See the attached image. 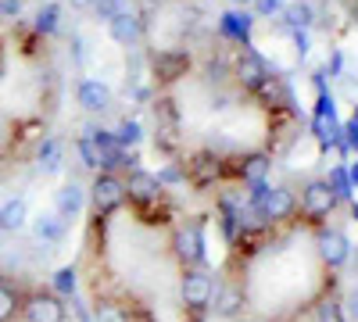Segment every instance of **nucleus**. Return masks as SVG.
Instances as JSON below:
<instances>
[{
	"instance_id": "nucleus-2",
	"label": "nucleus",
	"mask_w": 358,
	"mask_h": 322,
	"mask_svg": "<svg viewBox=\"0 0 358 322\" xmlns=\"http://www.w3.org/2000/svg\"><path fill=\"white\" fill-rule=\"evenodd\" d=\"M337 208V193L330 190V183H308L305 193H301V212L308 219H326V215H334Z\"/></svg>"
},
{
	"instance_id": "nucleus-1",
	"label": "nucleus",
	"mask_w": 358,
	"mask_h": 322,
	"mask_svg": "<svg viewBox=\"0 0 358 322\" xmlns=\"http://www.w3.org/2000/svg\"><path fill=\"white\" fill-rule=\"evenodd\" d=\"M126 200V183L118 180V175H97L94 180V208H97V215H111L118 204Z\"/></svg>"
},
{
	"instance_id": "nucleus-17",
	"label": "nucleus",
	"mask_w": 358,
	"mask_h": 322,
	"mask_svg": "<svg viewBox=\"0 0 358 322\" xmlns=\"http://www.w3.org/2000/svg\"><path fill=\"white\" fill-rule=\"evenodd\" d=\"M268 168H273V161H268L265 154H251L248 161H244V183H265V175H268Z\"/></svg>"
},
{
	"instance_id": "nucleus-38",
	"label": "nucleus",
	"mask_w": 358,
	"mask_h": 322,
	"mask_svg": "<svg viewBox=\"0 0 358 322\" xmlns=\"http://www.w3.org/2000/svg\"><path fill=\"white\" fill-rule=\"evenodd\" d=\"M355 219H358V208H355Z\"/></svg>"
},
{
	"instance_id": "nucleus-31",
	"label": "nucleus",
	"mask_w": 358,
	"mask_h": 322,
	"mask_svg": "<svg viewBox=\"0 0 358 322\" xmlns=\"http://www.w3.org/2000/svg\"><path fill=\"white\" fill-rule=\"evenodd\" d=\"M0 11L4 15H22V0H0Z\"/></svg>"
},
{
	"instance_id": "nucleus-36",
	"label": "nucleus",
	"mask_w": 358,
	"mask_h": 322,
	"mask_svg": "<svg viewBox=\"0 0 358 322\" xmlns=\"http://www.w3.org/2000/svg\"><path fill=\"white\" fill-rule=\"evenodd\" d=\"M229 4H236V8H248V4H251V0H229Z\"/></svg>"
},
{
	"instance_id": "nucleus-14",
	"label": "nucleus",
	"mask_w": 358,
	"mask_h": 322,
	"mask_svg": "<svg viewBox=\"0 0 358 322\" xmlns=\"http://www.w3.org/2000/svg\"><path fill=\"white\" fill-rule=\"evenodd\" d=\"M108 25H111V36L122 43V47H133V43L140 40V18H136V15L115 18V22H108Z\"/></svg>"
},
{
	"instance_id": "nucleus-11",
	"label": "nucleus",
	"mask_w": 358,
	"mask_h": 322,
	"mask_svg": "<svg viewBox=\"0 0 358 322\" xmlns=\"http://www.w3.org/2000/svg\"><path fill=\"white\" fill-rule=\"evenodd\" d=\"M79 104H83V111H104L108 104H111V94H108V86L104 82H97V79H83L79 82Z\"/></svg>"
},
{
	"instance_id": "nucleus-20",
	"label": "nucleus",
	"mask_w": 358,
	"mask_h": 322,
	"mask_svg": "<svg viewBox=\"0 0 358 322\" xmlns=\"http://www.w3.org/2000/svg\"><path fill=\"white\" fill-rule=\"evenodd\" d=\"M222 29H226L229 36L248 40V33H251V18H248V11H244V15H241V11H236V15H226V18H222Z\"/></svg>"
},
{
	"instance_id": "nucleus-33",
	"label": "nucleus",
	"mask_w": 358,
	"mask_h": 322,
	"mask_svg": "<svg viewBox=\"0 0 358 322\" xmlns=\"http://www.w3.org/2000/svg\"><path fill=\"white\" fill-rule=\"evenodd\" d=\"M294 43H297V54H301V57L308 54V36L305 33H294Z\"/></svg>"
},
{
	"instance_id": "nucleus-32",
	"label": "nucleus",
	"mask_w": 358,
	"mask_h": 322,
	"mask_svg": "<svg viewBox=\"0 0 358 322\" xmlns=\"http://www.w3.org/2000/svg\"><path fill=\"white\" fill-rule=\"evenodd\" d=\"M348 315H351V319L358 322V286H355L351 294H348Z\"/></svg>"
},
{
	"instance_id": "nucleus-4",
	"label": "nucleus",
	"mask_w": 358,
	"mask_h": 322,
	"mask_svg": "<svg viewBox=\"0 0 358 322\" xmlns=\"http://www.w3.org/2000/svg\"><path fill=\"white\" fill-rule=\"evenodd\" d=\"M172 247H176V258H179V261H187V265H197V261L204 258V233H201V226L179 229V233H176V240H172Z\"/></svg>"
},
{
	"instance_id": "nucleus-6",
	"label": "nucleus",
	"mask_w": 358,
	"mask_h": 322,
	"mask_svg": "<svg viewBox=\"0 0 358 322\" xmlns=\"http://www.w3.org/2000/svg\"><path fill=\"white\" fill-rule=\"evenodd\" d=\"M25 319L29 322H65V305L54 294H36L25 305Z\"/></svg>"
},
{
	"instance_id": "nucleus-25",
	"label": "nucleus",
	"mask_w": 358,
	"mask_h": 322,
	"mask_svg": "<svg viewBox=\"0 0 358 322\" xmlns=\"http://www.w3.org/2000/svg\"><path fill=\"white\" fill-rule=\"evenodd\" d=\"M54 286H57V294H76V269H62L54 276Z\"/></svg>"
},
{
	"instance_id": "nucleus-28",
	"label": "nucleus",
	"mask_w": 358,
	"mask_h": 322,
	"mask_svg": "<svg viewBox=\"0 0 358 322\" xmlns=\"http://www.w3.org/2000/svg\"><path fill=\"white\" fill-rule=\"evenodd\" d=\"M183 65H187L183 57H172V54H162V57H158V68H165V79H176Z\"/></svg>"
},
{
	"instance_id": "nucleus-29",
	"label": "nucleus",
	"mask_w": 358,
	"mask_h": 322,
	"mask_svg": "<svg viewBox=\"0 0 358 322\" xmlns=\"http://www.w3.org/2000/svg\"><path fill=\"white\" fill-rule=\"evenodd\" d=\"M251 4H255V11H258L262 18H273V15L283 11V0H251Z\"/></svg>"
},
{
	"instance_id": "nucleus-12",
	"label": "nucleus",
	"mask_w": 358,
	"mask_h": 322,
	"mask_svg": "<svg viewBox=\"0 0 358 322\" xmlns=\"http://www.w3.org/2000/svg\"><path fill=\"white\" fill-rule=\"evenodd\" d=\"M33 233H36V240H43V244H62L65 240V219L62 215H40L33 222Z\"/></svg>"
},
{
	"instance_id": "nucleus-15",
	"label": "nucleus",
	"mask_w": 358,
	"mask_h": 322,
	"mask_svg": "<svg viewBox=\"0 0 358 322\" xmlns=\"http://www.w3.org/2000/svg\"><path fill=\"white\" fill-rule=\"evenodd\" d=\"M215 312L219 315H236V312H241V305H244V294H241V290H236V286H222V290H215Z\"/></svg>"
},
{
	"instance_id": "nucleus-7",
	"label": "nucleus",
	"mask_w": 358,
	"mask_h": 322,
	"mask_svg": "<svg viewBox=\"0 0 358 322\" xmlns=\"http://www.w3.org/2000/svg\"><path fill=\"white\" fill-rule=\"evenodd\" d=\"M348 254H351V247H348V237H344V233H337V229L319 233V258L326 261V265H334V269L344 265Z\"/></svg>"
},
{
	"instance_id": "nucleus-27",
	"label": "nucleus",
	"mask_w": 358,
	"mask_h": 322,
	"mask_svg": "<svg viewBox=\"0 0 358 322\" xmlns=\"http://www.w3.org/2000/svg\"><path fill=\"white\" fill-rule=\"evenodd\" d=\"M97 322H129L118 305H97Z\"/></svg>"
},
{
	"instance_id": "nucleus-19",
	"label": "nucleus",
	"mask_w": 358,
	"mask_h": 322,
	"mask_svg": "<svg viewBox=\"0 0 358 322\" xmlns=\"http://www.w3.org/2000/svg\"><path fill=\"white\" fill-rule=\"evenodd\" d=\"M283 18H287V25L294 29V33H305V29L315 22V15H312V8H308V4H294V8H287V11H283Z\"/></svg>"
},
{
	"instance_id": "nucleus-22",
	"label": "nucleus",
	"mask_w": 358,
	"mask_h": 322,
	"mask_svg": "<svg viewBox=\"0 0 358 322\" xmlns=\"http://www.w3.org/2000/svg\"><path fill=\"white\" fill-rule=\"evenodd\" d=\"M18 312V298H15V290L0 283V322H11Z\"/></svg>"
},
{
	"instance_id": "nucleus-23",
	"label": "nucleus",
	"mask_w": 358,
	"mask_h": 322,
	"mask_svg": "<svg viewBox=\"0 0 358 322\" xmlns=\"http://www.w3.org/2000/svg\"><path fill=\"white\" fill-rule=\"evenodd\" d=\"M140 122H122V129L115 133V143L118 147H133V143H140Z\"/></svg>"
},
{
	"instance_id": "nucleus-10",
	"label": "nucleus",
	"mask_w": 358,
	"mask_h": 322,
	"mask_svg": "<svg viewBox=\"0 0 358 322\" xmlns=\"http://www.w3.org/2000/svg\"><path fill=\"white\" fill-rule=\"evenodd\" d=\"M83 200H86L83 186H79V183H65L62 190L54 193V215H62V219H76V215L83 212Z\"/></svg>"
},
{
	"instance_id": "nucleus-35",
	"label": "nucleus",
	"mask_w": 358,
	"mask_h": 322,
	"mask_svg": "<svg viewBox=\"0 0 358 322\" xmlns=\"http://www.w3.org/2000/svg\"><path fill=\"white\" fill-rule=\"evenodd\" d=\"M97 0H72V8H94Z\"/></svg>"
},
{
	"instance_id": "nucleus-30",
	"label": "nucleus",
	"mask_w": 358,
	"mask_h": 322,
	"mask_svg": "<svg viewBox=\"0 0 358 322\" xmlns=\"http://www.w3.org/2000/svg\"><path fill=\"white\" fill-rule=\"evenodd\" d=\"M179 180H183V172H179L176 165H169V168L158 175V183H179Z\"/></svg>"
},
{
	"instance_id": "nucleus-16",
	"label": "nucleus",
	"mask_w": 358,
	"mask_h": 322,
	"mask_svg": "<svg viewBox=\"0 0 358 322\" xmlns=\"http://www.w3.org/2000/svg\"><path fill=\"white\" fill-rule=\"evenodd\" d=\"M62 140H43L40 147V172H57L62 168Z\"/></svg>"
},
{
	"instance_id": "nucleus-9",
	"label": "nucleus",
	"mask_w": 358,
	"mask_h": 322,
	"mask_svg": "<svg viewBox=\"0 0 358 322\" xmlns=\"http://www.w3.org/2000/svg\"><path fill=\"white\" fill-rule=\"evenodd\" d=\"M126 193H129L133 200H155V197L162 193V183H158V175L143 172V168H133L129 180H126Z\"/></svg>"
},
{
	"instance_id": "nucleus-18",
	"label": "nucleus",
	"mask_w": 358,
	"mask_h": 322,
	"mask_svg": "<svg viewBox=\"0 0 358 322\" xmlns=\"http://www.w3.org/2000/svg\"><path fill=\"white\" fill-rule=\"evenodd\" d=\"M97 15L104 18V22H115V18H126V15H133V0H97Z\"/></svg>"
},
{
	"instance_id": "nucleus-5",
	"label": "nucleus",
	"mask_w": 358,
	"mask_h": 322,
	"mask_svg": "<svg viewBox=\"0 0 358 322\" xmlns=\"http://www.w3.org/2000/svg\"><path fill=\"white\" fill-rule=\"evenodd\" d=\"M262 215L268 219V222H283V219H290L294 215V208H297V200H294V193L290 190H283V186H273L265 197H262Z\"/></svg>"
},
{
	"instance_id": "nucleus-21",
	"label": "nucleus",
	"mask_w": 358,
	"mask_h": 322,
	"mask_svg": "<svg viewBox=\"0 0 358 322\" xmlns=\"http://www.w3.org/2000/svg\"><path fill=\"white\" fill-rule=\"evenodd\" d=\"M76 147H79V158H83V165H86V168H101V165H104V154L94 147V140H90V136H83V140L76 143Z\"/></svg>"
},
{
	"instance_id": "nucleus-24",
	"label": "nucleus",
	"mask_w": 358,
	"mask_h": 322,
	"mask_svg": "<svg viewBox=\"0 0 358 322\" xmlns=\"http://www.w3.org/2000/svg\"><path fill=\"white\" fill-rule=\"evenodd\" d=\"M330 190L337 193V200H341V197H351V180H348V172H344V168H334V175H330Z\"/></svg>"
},
{
	"instance_id": "nucleus-26",
	"label": "nucleus",
	"mask_w": 358,
	"mask_h": 322,
	"mask_svg": "<svg viewBox=\"0 0 358 322\" xmlns=\"http://www.w3.org/2000/svg\"><path fill=\"white\" fill-rule=\"evenodd\" d=\"M36 29H40V33H54V29H57V8H54V4H47V8L36 15Z\"/></svg>"
},
{
	"instance_id": "nucleus-34",
	"label": "nucleus",
	"mask_w": 358,
	"mask_h": 322,
	"mask_svg": "<svg viewBox=\"0 0 358 322\" xmlns=\"http://www.w3.org/2000/svg\"><path fill=\"white\" fill-rule=\"evenodd\" d=\"M348 180H351V186H358V161L351 165V172H348Z\"/></svg>"
},
{
	"instance_id": "nucleus-13",
	"label": "nucleus",
	"mask_w": 358,
	"mask_h": 322,
	"mask_svg": "<svg viewBox=\"0 0 358 322\" xmlns=\"http://www.w3.org/2000/svg\"><path fill=\"white\" fill-rule=\"evenodd\" d=\"M25 219H29L25 200H22V197L8 200L4 208H0V233H18V229L25 226Z\"/></svg>"
},
{
	"instance_id": "nucleus-8",
	"label": "nucleus",
	"mask_w": 358,
	"mask_h": 322,
	"mask_svg": "<svg viewBox=\"0 0 358 322\" xmlns=\"http://www.w3.org/2000/svg\"><path fill=\"white\" fill-rule=\"evenodd\" d=\"M236 79H241L244 86H251V90L265 86L268 68H265V61H262V57H258L255 50H244V54H241V61H236Z\"/></svg>"
},
{
	"instance_id": "nucleus-39",
	"label": "nucleus",
	"mask_w": 358,
	"mask_h": 322,
	"mask_svg": "<svg viewBox=\"0 0 358 322\" xmlns=\"http://www.w3.org/2000/svg\"><path fill=\"white\" fill-rule=\"evenodd\" d=\"M248 322H255V319H248Z\"/></svg>"
},
{
	"instance_id": "nucleus-3",
	"label": "nucleus",
	"mask_w": 358,
	"mask_h": 322,
	"mask_svg": "<svg viewBox=\"0 0 358 322\" xmlns=\"http://www.w3.org/2000/svg\"><path fill=\"white\" fill-rule=\"evenodd\" d=\"M179 294H183V305L190 308H204V305H212V294H215V283L208 272H187L183 276V286H179Z\"/></svg>"
},
{
	"instance_id": "nucleus-37",
	"label": "nucleus",
	"mask_w": 358,
	"mask_h": 322,
	"mask_svg": "<svg viewBox=\"0 0 358 322\" xmlns=\"http://www.w3.org/2000/svg\"><path fill=\"white\" fill-rule=\"evenodd\" d=\"M297 4H308V0H297Z\"/></svg>"
}]
</instances>
